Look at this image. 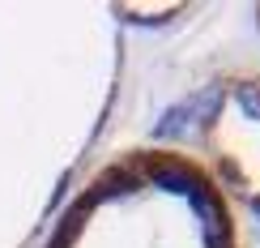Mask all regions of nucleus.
Masks as SVG:
<instances>
[{"label":"nucleus","instance_id":"1","mask_svg":"<svg viewBox=\"0 0 260 248\" xmlns=\"http://www.w3.org/2000/svg\"><path fill=\"white\" fill-rule=\"evenodd\" d=\"M47 248H239V223L197 154L141 146L81 188Z\"/></svg>","mask_w":260,"mask_h":248}]
</instances>
